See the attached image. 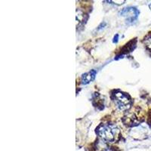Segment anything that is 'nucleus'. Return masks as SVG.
<instances>
[{
	"instance_id": "f257e3e1",
	"label": "nucleus",
	"mask_w": 151,
	"mask_h": 151,
	"mask_svg": "<svg viewBox=\"0 0 151 151\" xmlns=\"http://www.w3.org/2000/svg\"><path fill=\"white\" fill-rule=\"evenodd\" d=\"M98 133L103 139L111 141L114 139V137H115L116 129L115 127L112 125H101L98 129Z\"/></svg>"
},
{
	"instance_id": "39448f33",
	"label": "nucleus",
	"mask_w": 151,
	"mask_h": 151,
	"mask_svg": "<svg viewBox=\"0 0 151 151\" xmlns=\"http://www.w3.org/2000/svg\"><path fill=\"white\" fill-rule=\"evenodd\" d=\"M146 43H147V47H149L150 48H151V38L146 42Z\"/></svg>"
},
{
	"instance_id": "f03ea898",
	"label": "nucleus",
	"mask_w": 151,
	"mask_h": 151,
	"mask_svg": "<svg viewBox=\"0 0 151 151\" xmlns=\"http://www.w3.org/2000/svg\"><path fill=\"white\" fill-rule=\"evenodd\" d=\"M114 101L117 106L122 110H128L130 107L131 101L125 94L122 92H116L114 94Z\"/></svg>"
},
{
	"instance_id": "20e7f679",
	"label": "nucleus",
	"mask_w": 151,
	"mask_h": 151,
	"mask_svg": "<svg viewBox=\"0 0 151 151\" xmlns=\"http://www.w3.org/2000/svg\"><path fill=\"white\" fill-rule=\"evenodd\" d=\"M95 75H96V71L94 70L83 74V76H82V83L84 85L88 84L89 83H91V81L94 80V78H95Z\"/></svg>"
},
{
	"instance_id": "7ed1b4c3",
	"label": "nucleus",
	"mask_w": 151,
	"mask_h": 151,
	"mask_svg": "<svg viewBox=\"0 0 151 151\" xmlns=\"http://www.w3.org/2000/svg\"><path fill=\"white\" fill-rule=\"evenodd\" d=\"M120 14L124 16L127 18V20L131 21H133L135 18H137V16L139 15V12L135 8L129 7L124 9L122 12H120Z\"/></svg>"
}]
</instances>
